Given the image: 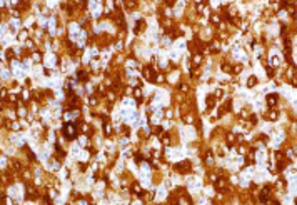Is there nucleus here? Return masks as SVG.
Returning <instances> with one entry per match:
<instances>
[{
  "mask_svg": "<svg viewBox=\"0 0 297 205\" xmlns=\"http://www.w3.org/2000/svg\"><path fill=\"white\" fill-rule=\"evenodd\" d=\"M64 132H65L67 137H74V135H75V127L72 125V123H67L65 129H64Z\"/></svg>",
  "mask_w": 297,
  "mask_h": 205,
  "instance_id": "obj_1",
  "label": "nucleus"
},
{
  "mask_svg": "<svg viewBox=\"0 0 297 205\" xmlns=\"http://www.w3.org/2000/svg\"><path fill=\"white\" fill-rule=\"evenodd\" d=\"M275 102H277V95H269L267 97V103L269 105H275Z\"/></svg>",
  "mask_w": 297,
  "mask_h": 205,
  "instance_id": "obj_2",
  "label": "nucleus"
},
{
  "mask_svg": "<svg viewBox=\"0 0 297 205\" xmlns=\"http://www.w3.org/2000/svg\"><path fill=\"white\" fill-rule=\"evenodd\" d=\"M269 119H272V120H275V119H277V113H275V112H272V113H270V115H269Z\"/></svg>",
  "mask_w": 297,
  "mask_h": 205,
  "instance_id": "obj_3",
  "label": "nucleus"
}]
</instances>
